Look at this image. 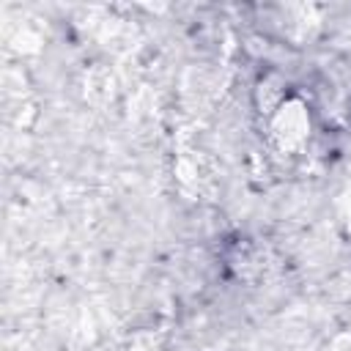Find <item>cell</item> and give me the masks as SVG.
<instances>
[{"label": "cell", "instance_id": "cell-1", "mask_svg": "<svg viewBox=\"0 0 351 351\" xmlns=\"http://www.w3.org/2000/svg\"><path fill=\"white\" fill-rule=\"evenodd\" d=\"M266 134L269 143L280 151V154H293L299 151L313 132V112L307 107V101L299 93H291L266 121Z\"/></svg>", "mask_w": 351, "mask_h": 351}, {"label": "cell", "instance_id": "cell-2", "mask_svg": "<svg viewBox=\"0 0 351 351\" xmlns=\"http://www.w3.org/2000/svg\"><path fill=\"white\" fill-rule=\"evenodd\" d=\"M263 16H269L271 33H277L282 41L291 44L310 41L321 27V16L315 5H269L263 8Z\"/></svg>", "mask_w": 351, "mask_h": 351}, {"label": "cell", "instance_id": "cell-3", "mask_svg": "<svg viewBox=\"0 0 351 351\" xmlns=\"http://www.w3.org/2000/svg\"><path fill=\"white\" fill-rule=\"evenodd\" d=\"M291 93H293V90H291L288 77H285L282 71H277V69H266V71L258 74V80H255V85H252V107H255V112L266 121Z\"/></svg>", "mask_w": 351, "mask_h": 351}, {"label": "cell", "instance_id": "cell-4", "mask_svg": "<svg viewBox=\"0 0 351 351\" xmlns=\"http://www.w3.org/2000/svg\"><path fill=\"white\" fill-rule=\"evenodd\" d=\"M337 217H340V225H343V230L351 236V186L340 195V200H337Z\"/></svg>", "mask_w": 351, "mask_h": 351}]
</instances>
